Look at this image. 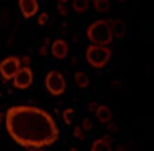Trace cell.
Segmentation results:
<instances>
[{"instance_id":"52a82bcc","label":"cell","mask_w":154,"mask_h":151,"mask_svg":"<svg viewBox=\"0 0 154 151\" xmlns=\"http://www.w3.org/2000/svg\"><path fill=\"white\" fill-rule=\"evenodd\" d=\"M16 5H18L20 13L24 20H29L39 13V2L37 0H18Z\"/></svg>"},{"instance_id":"ba28073f","label":"cell","mask_w":154,"mask_h":151,"mask_svg":"<svg viewBox=\"0 0 154 151\" xmlns=\"http://www.w3.org/2000/svg\"><path fill=\"white\" fill-rule=\"evenodd\" d=\"M51 54L55 60H63L68 55V42L65 39H55L51 46Z\"/></svg>"},{"instance_id":"44dd1931","label":"cell","mask_w":154,"mask_h":151,"mask_svg":"<svg viewBox=\"0 0 154 151\" xmlns=\"http://www.w3.org/2000/svg\"><path fill=\"white\" fill-rule=\"evenodd\" d=\"M20 64H21V67H29V64H31V58L28 57V55H24V57L20 58Z\"/></svg>"},{"instance_id":"5b68a950","label":"cell","mask_w":154,"mask_h":151,"mask_svg":"<svg viewBox=\"0 0 154 151\" xmlns=\"http://www.w3.org/2000/svg\"><path fill=\"white\" fill-rule=\"evenodd\" d=\"M20 68H21L20 58L15 57V55H8L0 62V75H2V78L5 80V81L13 80L15 75L20 72Z\"/></svg>"},{"instance_id":"484cf974","label":"cell","mask_w":154,"mask_h":151,"mask_svg":"<svg viewBox=\"0 0 154 151\" xmlns=\"http://www.w3.org/2000/svg\"><path fill=\"white\" fill-rule=\"evenodd\" d=\"M70 151H78V149H76V148H72V149H70Z\"/></svg>"},{"instance_id":"4316f807","label":"cell","mask_w":154,"mask_h":151,"mask_svg":"<svg viewBox=\"0 0 154 151\" xmlns=\"http://www.w3.org/2000/svg\"><path fill=\"white\" fill-rule=\"evenodd\" d=\"M0 98H2V93H0Z\"/></svg>"},{"instance_id":"277c9868","label":"cell","mask_w":154,"mask_h":151,"mask_svg":"<svg viewBox=\"0 0 154 151\" xmlns=\"http://www.w3.org/2000/svg\"><path fill=\"white\" fill-rule=\"evenodd\" d=\"M44 86L52 96H62L66 91V80L65 75L59 70H51L45 75Z\"/></svg>"},{"instance_id":"e0dca14e","label":"cell","mask_w":154,"mask_h":151,"mask_svg":"<svg viewBox=\"0 0 154 151\" xmlns=\"http://www.w3.org/2000/svg\"><path fill=\"white\" fill-rule=\"evenodd\" d=\"M80 128L83 130V132H89V130L93 128V122H91V119H88V117H85V119L81 120Z\"/></svg>"},{"instance_id":"ffe728a7","label":"cell","mask_w":154,"mask_h":151,"mask_svg":"<svg viewBox=\"0 0 154 151\" xmlns=\"http://www.w3.org/2000/svg\"><path fill=\"white\" fill-rule=\"evenodd\" d=\"M73 135H75L76 140H85V132H83L80 127H75L73 128Z\"/></svg>"},{"instance_id":"6da1fadb","label":"cell","mask_w":154,"mask_h":151,"mask_svg":"<svg viewBox=\"0 0 154 151\" xmlns=\"http://www.w3.org/2000/svg\"><path fill=\"white\" fill-rule=\"evenodd\" d=\"M3 122L10 138L24 149L49 148L60 138V128L51 112L31 104L11 106Z\"/></svg>"},{"instance_id":"d4e9b609","label":"cell","mask_w":154,"mask_h":151,"mask_svg":"<svg viewBox=\"0 0 154 151\" xmlns=\"http://www.w3.org/2000/svg\"><path fill=\"white\" fill-rule=\"evenodd\" d=\"M32 151H47V148H37V149H32Z\"/></svg>"},{"instance_id":"30bf717a","label":"cell","mask_w":154,"mask_h":151,"mask_svg":"<svg viewBox=\"0 0 154 151\" xmlns=\"http://www.w3.org/2000/svg\"><path fill=\"white\" fill-rule=\"evenodd\" d=\"M94 114H96V117H97V122L102 124V125L110 124V122H112V117H114V114H112V111H110V107L106 106V104H101Z\"/></svg>"},{"instance_id":"5bb4252c","label":"cell","mask_w":154,"mask_h":151,"mask_svg":"<svg viewBox=\"0 0 154 151\" xmlns=\"http://www.w3.org/2000/svg\"><path fill=\"white\" fill-rule=\"evenodd\" d=\"M93 8L97 13H107L110 10V3H109V0H94Z\"/></svg>"},{"instance_id":"ac0fdd59","label":"cell","mask_w":154,"mask_h":151,"mask_svg":"<svg viewBox=\"0 0 154 151\" xmlns=\"http://www.w3.org/2000/svg\"><path fill=\"white\" fill-rule=\"evenodd\" d=\"M47 21H49V13H47V11L39 13V16H37V24H39V26H45Z\"/></svg>"},{"instance_id":"603a6c76","label":"cell","mask_w":154,"mask_h":151,"mask_svg":"<svg viewBox=\"0 0 154 151\" xmlns=\"http://www.w3.org/2000/svg\"><path fill=\"white\" fill-rule=\"evenodd\" d=\"M109 130H112V132H115V130H117V125H115V124H109Z\"/></svg>"},{"instance_id":"d6986e66","label":"cell","mask_w":154,"mask_h":151,"mask_svg":"<svg viewBox=\"0 0 154 151\" xmlns=\"http://www.w3.org/2000/svg\"><path fill=\"white\" fill-rule=\"evenodd\" d=\"M47 47H49V37H45L42 41V46L39 47V55H45L47 54Z\"/></svg>"},{"instance_id":"8992f818","label":"cell","mask_w":154,"mask_h":151,"mask_svg":"<svg viewBox=\"0 0 154 151\" xmlns=\"http://www.w3.org/2000/svg\"><path fill=\"white\" fill-rule=\"evenodd\" d=\"M32 81H34V73H32V70L29 67H21L20 68V72L15 75L13 78V86L16 90H28Z\"/></svg>"},{"instance_id":"4fadbf2b","label":"cell","mask_w":154,"mask_h":151,"mask_svg":"<svg viewBox=\"0 0 154 151\" xmlns=\"http://www.w3.org/2000/svg\"><path fill=\"white\" fill-rule=\"evenodd\" d=\"M72 8H73L75 13H85V11H88V8H89V2L88 0H73Z\"/></svg>"},{"instance_id":"7a4b0ae2","label":"cell","mask_w":154,"mask_h":151,"mask_svg":"<svg viewBox=\"0 0 154 151\" xmlns=\"http://www.w3.org/2000/svg\"><path fill=\"white\" fill-rule=\"evenodd\" d=\"M86 37L91 46H101V47H110L114 34L110 29L109 20H96L86 29Z\"/></svg>"},{"instance_id":"7c38bea8","label":"cell","mask_w":154,"mask_h":151,"mask_svg":"<svg viewBox=\"0 0 154 151\" xmlns=\"http://www.w3.org/2000/svg\"><path fill=\"white\" fill-rule=\"evenodd\" d=\"M75 78V83H76L78 88H81V90H85V88L89 86V78H88V73L83 72V70H76L73 75Z\"/></svg>"},{"instance_id":"9c48e42d","label":"cell","mask_w":154,"mask_h":151,"mask_svg":"<svg viewBox=\"0 0 154 151\" xmlns=\"http://www.w3.org/2000/svg\"><path fill=\"white\" fill-rule=\"evenodd\" d=\"M91 151H112V138L109 135L96 138L91 145Z\"/></svg>"},{"instance_id":"7402d4cb","label":"cell","mask_w":154,"mask_h":151,"mask_svg":"<svg viewBox=\"0 0 154 151\" xmlns=\"http://www.w3.org/2000/svg\"><path fill=\"white\" fill-rule=\"evenodd\" d=\"M97 107H99V106H97V102H94V101L88 104V109H89L91 112H96V111H97Z\"/></svg>"},{"instance_id":"2e32d148","label":"cell","mask_w":154,"mask_h":151,"mask_svg":"<svg viewBox=\"0 0 154 151\" xmlns=\"http://www.w3.org/2000/svg\"><path fill=\"white\" fill-rule=\"evenodd\" d=\"M57 11H59V15H62V16H66V15H68V8H66V0H60V2L57 3Z\"/></svg>"},{"instance_id":"3957f363","label":"cell","mask_w":154,"mask_h":151,"mask_svg":"<svg viewBox=\"0 0 154 151\" xmlns=\"http://www.w3.org/2000/svg\"><path fill=\"white\" fill-rule=\"evenodd\" d=\"M112 47H101V46H88L85 49V58L93 68H104L110 62Z\"/></svg>"},{"instance_id":"9a60e30c","label":"cell","mask_w":154,"mask_h":151,"mask_svg":"<svg viewBox=\"0 0 154 151\" xmlns=\"http://www.w3.org/2000/svg\"><path fill=\"white\" fill-rule=\"evenodd\" d=\"M62 117H63V122H65L66 125H72L73 119H75V111H73L72 107L65 109V111H63V114H62Z\"/></svg>"},{"instance_id":"cb8c5ba5","label":"cell","mask_w":154,"mask_h":151,"mask_svg":"<svg viewBox=\"0 0 154 151\" xmlns=\"http://www.w3.org/2000/svg\"><path fill=\"white\" fill-rule=\"evenodd\" d=\"M117 151H128V149H127V146H123V145H120V146H119V148H117Z\"/></svg>"},{"instance_id":"8fae6325","label":"cell","mask_w":154,"mask_h":151,"mask_svg":"<svg viewBox=\"0 0 154 151\" xmlns=\"http://www.w3.org/2000/svg\"><path fill=\"white\" fill-rule=\"evenodd\" d=\"M110 29H112V34L114 37H123L125 33H127V23L122 21V20H112L110 21Z\"/></svg>"}]
</instances>
